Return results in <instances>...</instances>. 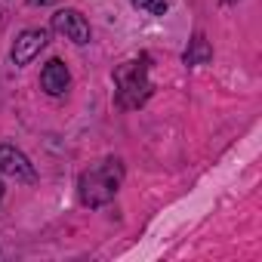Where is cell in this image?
Masks as SVG:
<instances>
[{
  "label": "cell",
  "instance_id": "5",
  "mask_svg": "<svg viewBox=\"0 0 262 262\" xmlns=\"http://www.w3.org/2000/svg\"><path fill=\"white\" fill-rule=\"evenodd\" d=\"M43 47H47V31H37V28L22 31L19 40H16V47H13V62L16 65H28Z\"/></svg>",
  "mask_w": 262,
  "mask_h": 262
},
{
  "label": "cell",
  "instance_id": "3",
  "mask_svg": "<svg viewBox=\"0 0 262 262\" xmlns=\"http://www.w3.org/2000/svg\"><path fill=\"white\" fill-rule=\"evenodd\" d=\"M0 173L16 179V182H34L37 179L31 161L19 148H13V145H0Z\"/></svg>",
  "mask_w": 262,
  "mask_h": 262
},
{
  "label": "cell",
  "instance_id": "1",
  "mask_svg": "<svg viewBox=\"0 0 262 262\" xmlns=\"http://www.w3.org/2000/svg\"><path fill=\"white\" fill-rule=\"evenodd\" d=\"M120 179H123V167L117 161H102L99 167L80 173V201L86 207H102L108 201H114L117 188H120Z\"/></svg>",
  "mask_w": 262,
  "mask_h": 262
},
{
  "label": "cell",
  "instance_id": "4",
  "mask_svg": "<svg viewBox=\"0 0 262 262\" xmlns=\"http://www.w3.org/2000/svg\"><path fill=\"white\" fill-rule=\"evenodd\" d=\"M53 28L59 34H65L68 40H74V43H86L90 40V25H86V19L77 10H59L53 16Z\"/></svg>",
  "mask_w": 262,
  "mask_h": 262
},
{
  "label": "cell",
  "instance_id": "8",
  "mask_svg": "<svg viewBox=\"0 0 262 262\" xmlns=\"http://www.w3.org/2000/svg\"><path fill=\"white\" fill-rule=\"evenodd\" d=\"M133 7L151 13V16H164L167 13V0H133Z\"/></svg>",
  "mask_w": 262,
  "mask_h": 262
},
{
  "label": "cell",
  "instance_id": "9",
  "mask_svg": "<svg viewBox=\"0 0 262 262\" xmlns=\"http://www.w3.org/2000/svg\"><path fill=\"white\" fill-rule=\"evenodd\" d=\"M0 198H4V182H0Z\"/></svg>",
  "mask_w": 262,
  "mask_h": 262
},
{
  "label": "cell",
  "instance_id": "6",
  "mask_svg": "<svg viewBox=\"0 0 262 262\" xmlns=\"http://www.w3.org/2000/svg\"><path fill=\"white\" fill-rule=\"evenodd\" d=\"M68 68H65V62L62 59H50L47 65H43V71H40V86L50 93V96H59V93H65V86H68Z\"/></svg>",
  "mask_w": 262,
  "mask_h": 262
},
{
  "label": "cell",
  "instance_id": "7",
  "mask_svg": "<svg viewBox=\"0 0 262 262\" xmlns=\"http://www.w3.org/2000/svg\"><path fill=\"white\" fill-rule=\"evenodd\" d=\"M210 56H213V53H210L207 40H204V37L198 34V37H194V47H191V50L185 53V62H188V65H201V62H207Z\"/></svg>",
  "mask_w": 262,
  "mask_h": 262
},
{
  "label": "cell",
  "instance_id": "2",
  "mask_svg": "<svg viewBox=\"0 0 262 262\" xmlns=\"http://www.w3.org/2000/svg\"><path fill=\"white\" fill-rule=\"evenodd\" d=\"M114 83H117V105L120 108H139L151 93V83L145 74V59L123 62L114 71Z\"/></svg>",
  "mask_w": 262,
  "mask_h": 262
}]
</instances>
